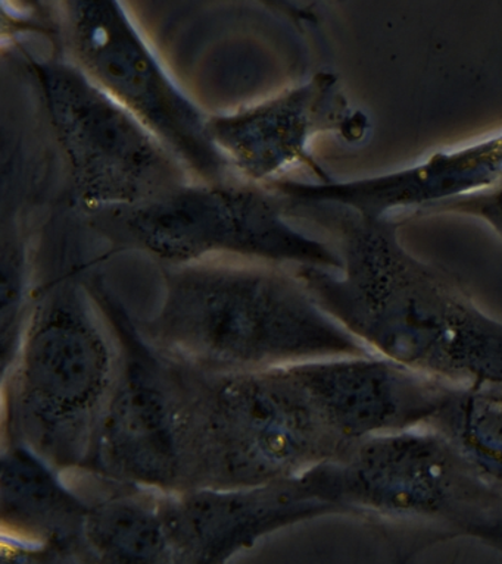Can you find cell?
Segmentation results:
<instances>
[{"label": "cell", "mask_w": 502, "mask_h": 564, "mask_svg": "<svg viewBox=\"0 0 502 564\" xmlns=\"http://www.w3.org/2000/svg\"><path fill=\"white\" fill-rule=\"evenodd\" d=\"M92 478L98 488L95 496L85 492L90 506L78 557L86 564H174L165 492Z\"/></svg>", "instance_id": "5bb4252c"}, {"label": "cell", "mask_w": 502, "mask_h": 564, "mask_svg": "<svg viewBox=\"0 0 502 564\" xmlns=\"http://www.w3.org/2000/svg\"><path fill=\"white\" fill-rule=\"evenodd\" d=\"M350 118L338 78L320 73L261 104L211 117L209 131L237 178L268 185L299 163H311V141L343 130Z\"/></svg>", "instance_id": "8fae6325"}, {"label": "cell", "mask_w": 502, "mask_h": 564, "mask_svg": "<svg viewBox=\"0 0 502 564\" xmlns=\"http://www.w3.org/2000/svg\"><path fill=\"white\" fill-rule=\"evenodd\" d=\"M90 286L117 335L120 368L82 474L161 492L201 489L205 370L153 346L100 282Z\"/></svg>", "instance_id": "277c9868"}, {"label": "cell", "mask_w": 502, "mask_h": 564, "mask_svg": "<svg viewBox=\"0 0 502 564\" xmlns=\"http://www.w3.org/2000/svg\"><path fill=\"white\" fill-rule=\"evenodd\" d=\"M74 65L204 183L235 180L215 148L204 112L162 68L121 3L78 0L60 4Z\"/></svg>", "instance_id": "9c48e42d"}, {"label": "cell", "mask_w": 502, "mask_h": 564, "mask_svg": "<svg viewBox=\"0 0 502 564\" xmlns=\"http://www.w3.org/2000/svg\"><path fill=\"white\" fill-rule=\"evenodd\" d=\"M350 452L321 422L290 368L206 372L202 488L286 482Z\"/></svg>", "instance_id": "52a82bcc"}, {"label": "cell", "mask_w": 502, "mask_h": 564, "mask_svg": "<svg viewBox=\"0 0 502 564\" xmlns=\"http://www.w3.org/2000/svg\"><path fill=\"white\" fill-rule=\"evenodd\" d=\"M464 535L478 538V540L487 542L488 545L500 550L502 553V510L500 513L489 516V518L471 524Z\"/></svg>", "instance_id": "2e32d148"}, {"label": "cell", "mask_w": 502, "mask_h": 564, "mask_svg": "<svg viewBox=\"0 0 502 564\" xmlns=\"http://www.w3.org/2000/svg\"><path fill=\"white\" fill-rule=\"evenodd\" d=\"M87 220L117 250L143 251L165 267L224 258L342 267L328 245L290 224L273 189L239 178L191 181L143 205L96 210Z\"/></svg>", "instance_id": "5b68a950"}, {"label": "cell", "mask_w": 502, "mask_h": 564, "mask_svg": "<svg viewBox=\"0 0 502 564\" xmlns=\"http://www.w3.org/2000/svg\"><path fill=\"white\" fill-rule=\"evenodd\" d=\"M301 479L328 514L440 523L464 533L502 510V489L430 427L361 441Z\"/></svg>", "instance_id": "8992f818"}, {"label": "cell", "mask_w": 502, "mask_h": 564, "mask_svg": "<svg viewBox=\"0 0 502 564\" xmlns=\"http://www.w3.org/2000/svg\"><path fill=\"white\" fill-rule=\"evenodd\" d=\"M290 370L330 434L348 448L429 425L453 387L370 356L307 361Z\"/></svg>", "instance_id": "30bf717a"}, {"label": "cell", "mask_w": 502, "mask_h": 564, "mask_svg": "<svg viewBox=\"0 0 502 564\" xmlns=\"http://www.w3.org/2000/svg\"><path fill=\"white\" fill-rule=\"evenodd\" d=\"M143 337L206 372L248 373L369 348L319 306L295 267L210 259L164 267V295Z\"/></svg>", "instance_id": "7a4b0ae2"}, {"label": "cell", "mask_w": 502, "mask_h": 564, "mask_svg": "<svg viewBox=\"0 0 502 564\" xmlns=\"http://www.w3.org/2000/svg\"><path fill=\"white\" fill-rule=\"evenodd\" d=\"M425 427L444 436L480 478L502 489V382L453 386Z\"/></svg>", "instance_id": "9a60e30c"}, {"label": "cell", "mask_w": 502, "mask_h": 564, "mask_svg": "<svg viewBox=\"0 0 502 564\" xmlns=\"http://www.w3.org/2000/svg\"><path fill=\"white\" fill-rule=\"evenodd\" d=\"M32 69L67 159L74 198L86 216L107 207L143 205L196 181L157 135L77 65L47 61Z\"/></svg>", "instance_id": "ba28073f"}, {"label": "cell", "mask_w": 502, "mask_h": 564, "mask_svg": "<svg viewBox=\"0 0 502 564\" xmlns=\"http://www.w3.org/2000/svg\"><path fill=\"white\" fill-rule=\"evenodd\" d=\"M174 564H224L261 538L329 516L301 478L257 488L165 492Z\"/></svg>", "instance_id": "7c38bea8"}, {"label": "cell", "mask_w": 502, "mask_h": 564, "mask_svg": "<svg viewBox=\"0 0 502 564\" xmlns=\"http://www.w3.org/2000/svg\"><path fill=\"white\" fill-rule=\"evenodd\" d=\"M2 536L78 553L90 501L67 474L25 445L2 444Z\"/></svg>", "instance_id": "4fadbf2b"}, {"label": "cell", "mask_w": 502, "mask_h": 564, "mask_svg": "<svg viewBox=\"0 0 502 564\" xmlns=\"http://www.w3.org/2000/svg\"><path fill=\"white\" fill-rule=\"evenodd\" d=\"M118 368L117 335L92 286L72 275L43 286L2 372V444L82 474Z\"/></svg>", "instance_id": "3957f363"}, {"label": "cell", "mask_w": 502, "mask_h": 564, "mask_svg": "<svg viewBox=\"0 0 502 564\" xmlns=\"http://www.w3.org/2000/svg\"><path fill=\"white\" fill-rule=\"evenodd\" d=\"M284 203L290 219L314 220L337 238L341 269L295 271L369 351L453 386L502 382L501 322L447 273L405 250L394 219L337 203Z\"/></svg>", "instance_id": "6da1fadb"}]
</instances>
